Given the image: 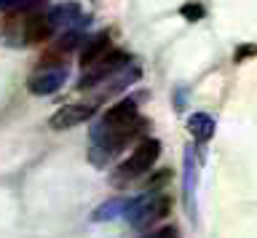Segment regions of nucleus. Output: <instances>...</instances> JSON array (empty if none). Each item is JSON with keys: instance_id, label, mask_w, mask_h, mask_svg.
Listing matches in <instances>:
<instances>
[{"instance_id": "f257e3e1", "label": "nucleus", "mask_w": 257, "mask_h": 238, "mask_svg": "<svg viewBox=\"0 0 257 238\" xmlns=\"http://www.w3.org/2000/svg\"><path fill=\"white\" fill-rule=\"evenodd\" d=\"M158 155H161V142L158 139H142L140 145L128 153L126 161H120V166L112 171V182H115V185H126V182L148 174L153 166H156Z\"/></svg>"}, {"instance_id": "f03ea898", "label": "nucleus", "mask_w": 257, "mask_h": 238, "mask_svg": "<svg viewBox=\"0 0 257 238\" xmlns=\"http://www.w3.org/2000/svg\"><path fill=\"white\" fill-rule=\"evenodd\" d=\"M128 65V57H126V51H110V54H104V57L99 62H94L91 67H86L83 70V75H80V81H78V89H91V86L96 83H102V81H107V78H112L115 73H120Z\"/></svg>"}, {"instance_id": "7ed1b4c3", "label": "nucleus", "mask_w": 257, "mask_h": 238, "mask_svg": "<svg viewBox=\"0 0 257 238\" xmlns=\"http://www.w3.org/2000/svg\"><path fill=\"white\" fill-rule=\"evenodd\" d=\"M169 211H172V198H169L166 193H158L153 198L137 201L128 214H132V222L137 227H150V225H156L158 219H164Z\"/></svg>"}, {"instance_id": "20e7f679", "label": "nucleus", "mask_w": 257, "mask_h": 238, "mask_svg": "<svg viewBox=\"0 0 257 238\" xmlns=\"http://www.w3.org/2000/svg\"><path fill=\"white\" fill-rule=\"evenodd\" d=\"M134 121H137V105H134V99H120L112 107L104 110L99 126H102V131H118V129L132 126ZM102 131H96V134H102Z\"/></svg>"}, {"instance_id": "39448f33", "label": "nucleus", "mask_w": 257, "mask_h": 238, "mask_svg": "<svg viewBox=\"0 0 257 238\" xmlns=\"http://www.w3.org/2000/svg\"><path fill=\"white\" fill-rule=\"evenodd\" d=\"M96 113V105H64L62 110H56L51 115V129L62 131V129H72V126H80L83 121H88Z\"/></svg>"}, {"instance_id": "423d86ee", "label": "nucleus", "mask_w": 257, "mask_h": 238, "mask_svg": "<svg viewBox=\"0 0 257 238\" xmlns=\"http://www.w3.org/2000/svg\"><path fill=\"white\" fill-rule=\"evenodd\" d=\"M64 67H54V70H40V73H35L30 78L27 89L32 94H38V97H48V94H54L59 86L64 83Z\"/></svg>"}, {"instance_id": "0eeeda50", "label": "nucleus", "mask_w": 257, "mask_h": 238, "mask_svg": "<svg viewBox=\"0 0 257 238\" xmlns=\"http://www.w3.org/2000/svg\"><path fill=\"white\" fill-rule=\"evenodd\" d=\"M54 33V25L51 19L43 17V14H30L24 19V27H22V35H24V43L30 46H38V43H46Z\"/></svg>"}, {"instance_id": "6e6552de", "label": "nucleus", "mask_w": 257, "mask_h": 238, "mask_svg": "<svg viewBox=\"0 0 257 238\" xmlns=\"http://www.w3.org/2000/svg\"><path fill=\"white\" fill-rule=\"evenodd\" d=\"M104 54H110V33H96L94 38H88L86 46L80 49V67H91L94 62H99Z\"/></svg>"}, {"instance_id": "1a4fd4ad", "label": "nucleus", "mask_w": 257, "mask_h": 238, "mask_svg": "<svg viewBox=\"0 0 257 238\" xmlns=\"http://www.w3.org/2000/svg\"><path fill=\"white\" fill-rule=\"evenodd\" d=\"M188 129H190V134H193L196 139L206 142V139L214 134V123H212V118H209V115L196 113V115H190V118H188Z\"/></svg>"}, {"instance_id": "9d476101", "label": "nucleus", "mask_w": 257, "mask_h": 238, "mask_svg": "<svg viewBox=\"0 0 257 238\" xmlns=\"http://www.w3.org/2000/svg\"><path fill=\"white\" fill-rule=\"evenodd\" d=\"M180 14L188 22H198L201 17H204V6H201V3H185L182 9H180Z\"/></svg>"}, {"instance_id": "9b49d317", "label": "nucleus", "mask_w": 257, "mask_h": 238, "mask_svg": "<svg viewBox=\"0 0 257 238\" xmlns=\"http://www.w3.org/2000/svg\"><path fill=\"white\" fill-rule=\"evenodd\" d=\"M257 54V46H241V49L233 54V62H244L246 57H254Z\"/></svg>"}, {"instance_id": "f8f14e48", "label": "nucleus", "mask_w": 257, "mask_h": 238, "mask_svg": "<svg viewBox=\"0 0 257 238\" xmlns=\"http://www.w3.org/2000/svg\"><path fill=\"white\" fill-rule=\"evenodd\" d=\"M142 238H177V230L174 227H161V230H153V233L142 235Z\"/></svg>"}]
</instances>
